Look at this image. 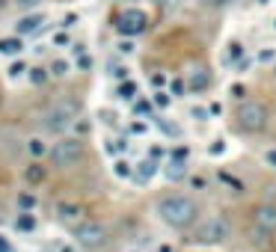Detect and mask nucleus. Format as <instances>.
I'll list each match as a JSON object with an SVG mask.
<instances>
[{
	"mask_svg": "<svg viewBox=\"0 0 276 252\" xmlns=\"http://www.w3.org/2000/svg\"><path fill=\"white\" fill-rule=\"evenodd\" d=\"M155 211L172 229H190L199 220V208H196V202L187 193H166V196H161Z\"/></svg>",
	"mask_w": 276,
	"mask_h": 252,
	"instance_id": "nucleus-1",
	"label": "nucleus"
},
{
	"mask_svg": "<svg viewBox=\"0 0 276 252\" xmlns=\"http://www.w3.org/2000/svg\"><path fill=\"white\" fill-rule=\"evenodd\" d=\"M229 238H232V223L226 214H211L205 220H196L190 232V244H199V247H220Z\"/></svg>",
	"mask_w": 276,
	"mask_h": 252,
	"instance_id": "nucleus-2",
	"label": "nucleus"
},
{
	"mask_svg": "<svg viewBox=\"0 0 276 252\" xmlns=\"http://www.w3.org/2000/svg\"><path fill=\"white\" fill-rule=\"evenodd\" d=\"M77 119H80V101H77V98H59L56 104H51V107L42 113V128L51 131V134H62V131H68Z\"/></svg>",
	"mask_w": 276,
	"mask_h": 252,
	"instance_id": "nucleus-3",
	"label": "nucleus"
},
{
	"mask_svg": "<svg viewBox=\"0 0 276 252\" xmlns=\"http://www.w3.org/2000/svg\"><path fill=\"white\" fill-rule=\"evenodd\" d=\"M268 119H271L268 107L262 101H253V98L250 101H241L238 110H235V128L241 134H262L268 128Z\"/></svg>",
	"mask_w": 276,
	"mask_h": 252,
	"instance_id": "nucleus-4",
	"label": "nucleus"
},
{
	"mask_svg": "<svg viewBox=\"0 0 276 252\" xmlns=\"http://www.w3.org/2000/svg\"><path fill=\"white\" fill-rule=\"evenodd\" d=\"M83 151H86V146H83V137H62V140H56L54 146H51V163L54 166H59V169H68V166H74L80 157H83Z\"/></svg>",
	"mask_w": 276,
	"mask_h": 252,
	"instance_id": "nucleus-5",
	"label": "nucleus"
},
{
	"mask_svg": "<svg viewBox=\"0 0 276 252\" xmlns=\"http://www.w3.org/2000/svg\"><path fill=\"white\" fill-rule=\"evenodd\" d=\"M107 238H110L107 226H101V223H95V220H83V223L74 229V244L83 247V250H101V247L107 244Z\"/></svg>",
	"mask_w": 276,
	"mask_h": 252,
	"instance_id": "nucleus-6",
	"label": "nucleus"
},
{
	"mask_svg": "<svg viewBox=\"0 0 276 252\" xmlns=\"http://www.w3.org/2000/svg\"><path fill=\"white\" fill-rule=\"evenodd\" d=\"M116 30L122 36H140L149 30V15L143 9H122L116 18Z\"/></svg>",
	"mask_w": 276,
	"mask_h": 252,
	"instance_id": "nucleus-7",
	"label": "nucleus"
},
{
	"mask_svg": "<svg viewBox=\"0 0 276 252\" xmlns=\"http://www.w3.org/2000/svg\"><path fill=\"white\" fill-rule=\"evenodd\" d=\"M253 220H256V232L262 238L271 241V235H276V205H259Z\"/></svg>",
	"mask_w": 276,
	"mask_h": 252,
	"instance_id": "nucleus-8",
	"label": "nucleus"
},
{
	"mask_svg": "<svg viewBox=\"0 0 276 252\" xmlns=\"http://www.w3.org/2000/svg\"><path fill=\"white\" fill-rule=\"evenodd\" d=\"M56 220H59L62 226H68V229H77V226L86 220V211H83V205H77V202H59V205H56Z\"/></svg>",
	"mask_w": 276,
	"mask_h": 252,
	"instance_id": "nucleus-9",
	"label": "nucleus"
},
{
	"mask_svg": "<svg viewBox=\"0 0 276 252\" xmlns=\"http://www.w3.org/2000/svg\"><path fill=\"white\" fill-rule=\"evenodd\" d=\"M42 24H45V15H42V12H27L24 18H18L15 33H18V36H33V33L42 30Z\"/></svg>",
	"mask_w": 276,
	"mask_h": 252,
	"instance_id": "nucleus-10",
	"label": "nucleus"
},
{
	"mask_svg": "<svg viewBox=\"0 0 276 252\" xmlns=\"http://www.w3.org/2000/svg\"><path fill=\"white\" fill-rule=\"evenodd\" d=\"M187 86H190V92L202 95V92L211 86V74H208L205 68H193V71H190V77H187Z\"/></svg>",
	"mask_w": 276,
	"mask_h": 252,
	"instance_id": "nucleus-11",
	"label": "nucleus"
},
{
	"mask_svg": "<svg viewBox=\"0 0 276 252\" xmlns=\"http://www.w3.org/2000/svg\"><path fill=\"white\" fill-rule=\"evenodd\" d=\"M164 175H166L169 181H181V178L187 175V160H184V157H169Z\"/></svg>",
	"mask_w": 276,
	"mask_h": 252,
	"instance_id": "nucleus-12",
	"label": "nucleus"
},
{
	"mask_svg": "<svg viewBox=\"0 0 276 252\" xmlns=\"http://www.w3.org/2000/svg\"><path fill=\"white\" fill-rule=\"evenodd\" d=\"M155 175H158V160H155V157L140 160L137 169H134V178H137V181H152Z\"/></svg>",
	"mask_w": 276,
	"mask_h": 252,
	"instance_id": "nucleus-13",
	"label": "nucleus"
},
{
	"mask_svg": "<svg viewBox=\"0 0 276 252\" xmlns=\"http://www.w3.org/2000/svg\"><path fill=\"white\" fill-rule=\"evenodd\" d=\"M24 50V42H21V36L15 33V36H6V39H0V53H6V56H18Z\"/></svg>",
	"mask_w": 276,
	"mask_h": 252,
	"instance_id": "nucleus-14",
	"label": "nucleus"
},
{
	"mask_svg": "<svg viewBox=\"0 0 276 252\" xmlns=\"http://www.w3.org/2000/svg\"><path fill=\"white\" fill-rule=\"evenodd\" d=\"M24 178H27V184H42V181L48 178V169H45L39 160H33V163L24 169Z\"/></svg>",
	"mask_w": 276,
	"mask_h": 252,
	"instance_id": "nucleus-15",
	"label": "nucleus"
},
{
	"mask_svg": "<svg viewBox=\"0 0 276 252\" xmlns=\"http://www.w3.org/2000/svg\"><path fill=\"white\" fill-rule=\"evenodd\" d=\"M27 151H30V157H33V160H42L45 154H51V149L45 146V140H42V137H30V140H27Z\"/></svg>",
	"mask_w": 276,
	"mask_h": 252,
	"instance_id": "nucleus-16",
	"label": "nucleus"
},
{
	"mask_svg": "<svg viewBox=\"0 0 276 252\" xmlns=\"http://www.w3.org/2000/svg\"><path fill=\"white\" fill-rule=\"evenodd\" d=\"M113 172H116V178H134V163L116 160V163H113Z\"/></svg>",
	"mask_w": 276,
	"mask_h": 252,
	"instance_id": "nucleus-17",
	"label": "nucleus"
},
{
	"mask_svg": "<svg viewBox=\"0 0 276 252\" xmlns=\"http://www.w3.org/2000/svg\"><path fill=\"white\" fill-rule=\"evenodd\" d=\"M15 229H21V232H33V229H36V220H33V214H30V211H24V214L15 220Z\"/></svg>",
	"mask_w": 276,
	"mask_h": 252,
	"instance_id": "nucleus-18",
	"label": "nucleus"
},
{
	"mask_svg": "<svg viewBox=\"0 0 276 252\" xmlns=\"http://www.w3.org/2000/svg\"><path fill=\"white\" fill-rule=\"evenodd\" d=\"M68 71H71L68 59H54V62H51V74H54V77H65Z\"/></svg>",
	"mask_w": 276,
	"mask_h": 252,
	"instance_id": "nucleus-19",
	"label": "nucleus"
},
{
	"mask_svg": "<svg viewBox=\"0 0 276 252\" xmlns=\"http://www.w3.org/2000/svg\"><path fill=\"white\" fill-rule=\"evenodd\" d=\"M137 95V83H131V80H125V83H119V98H134Z\"/></svg>",
	"mask_w": 276,
	"mask_h": 252,
	"instance_id": "nucleus-20",
	"label": "nucleus"
},
{
	"mask_svg": "<svg viewBox=\"0 0 276 252\" xmlns=\"http://www.w3.org/2000/svg\"><path fill=\"white\" fill-rule=\"evenodd\" d=\"M48 74H51V68H39V65H36V68H30V80H33V83H45V80H48Z\"/></svg>",
	"mask_w": 276,
	"mask_h": 252,
	"instance_id": "nucleus-21",
	"label": "nucleus"
},
{
	"mask_svg": "<svg viewBox=\"0 0 276 252\" xmlns=\"http://www.w3.org/2000/svg\"><path fill=\"white\" fill-rule=\"evenodd\" d=\"M18 208H21V211H33V208H36V199H33L30 193H21V196H18Z\"/></svg>",
	"mask_w": 276,
	"mask_h": 252,
	"instance_id": "nucleus-22",
	"label": "nucleus"
},
{
	"mask_svg": "<svg viewBox=\"0 0 276 252\" xmlns=\"http://www.w3.org/2000/svg\"><path fill=\"white\" fill-rule=\"evenodd\" d=\"M24 71H30V68H27V62H21V59H18V62H12V65H9V77H21V74H24Z\"/></svg>",
	"mask_w": 276,
	"mask_h": 252,
	"instance_id": "nucleus-23",
	"label": "nucleus"
},
{
	"mask_svg": "<svg viewBox=\"0 0 276 252\" xmlns=\"http://www.w3.org/2000/svg\"><path fill=\"white\" fill-rule=\"evenodd\" d=\"M208 154H211V157H217V154H226V143H223V140H214V143L208 146Z\"/></svg>",
	"mask_w": 276,
	"mask_h": 252,
	"instance_id": "nucleus-24",
	"label": "nucleus"
},
{
	"mask_svg": "<svg viewBox=\"0 0 276 252\" xmlns=\"http://www.w3.org/2000/svg\"><path fill=\"white\" fill-rule=\"evenodd\" d=\"M232 3H238V0H202V6H208V9H226Z\"/></svg>",
	"mask_w": 276,
	"mask_h": 252,
	"instance_id": "nucleus-25",
	"label": "nucleus"
},
{
	"mask_svg": "<svg viewBox=\"0 0 276 252\" xmlns=\"http://www.w3.org/2000/svg\"><path fill=\"white\" fill-rule=\"evenodd\" d=\"M190 116H193L196 122H208V116H211V113H208L205 107H193V110H190Z\"/></svg>",
	"mask_w": 276,
	"mask_h": 252,
	"instance_id": "nucleus-26",
	"label": "nucleus"
},
{
	"mask_svg": "<svg viewBox=\"0 0 276 252\" xmlns=\"http://www.w3.org/2000/svg\"><path fill=\"white\" fill-rule=\"evenodd\" d=\"M39 3H42V0H15V6H18V9H24V12H33Z\"/></svg>",
	"mask_w": 276,
	"mask_h": 252,
	"instance_id": "nucleus-27",
	"label": "nucleus"
},
{
	"mask_svg": "<svg viewBox=\"0 0 276 252\" xmlns=\"http://www.w3.org/2000/svg\"><path fill=\"white\" fill-rule=\"evenodd\" d=\"M262 157H265V163H268L271 169H276V149H268V151H265Z\"/></svg>",
	"mask_w": 276,
	"mask_h": 252,
	"instance_id": "nucleus-28",
	"label": "nucleus"
},
{
	"mask_svg": "<svg viewBox=\"0 0 276 252\" xmlns=\"http://www.w3.org/2000/svg\"><path fill=\"white\" fill-rule=\"evenodd\" d=\"M229 92H232V98H238V101H244V95H247V89H244L241 83H235V86H232Z\"/></svg>",
	"mask_w": 276,
	"mask_h": 252,
	"instance_id": "nucleus-29",
	"label": "nucleus"
},
{
	"mask_svg": "<svg viewBox=\"0 0 276 252\" xmlns=\"http://www.w3.org/2000/svg\"><path fill=\"white\" fill-rule=\"evenodd\" d=\"M113 74H116L119 80H128V65H113Z\"/></svg>",
	"mask_w": 276,
	"mask_h": 252,
	"instance_id": "nucleus-30",
	"label": "nucleus"
},
{
	"mask_svg": "<svg viewBox=\"0 0 276 252\" xmlns=\"http://www.w3.org/2000/svg\"><path fill=\"white\" fill-rule=\"evenodd\" d=\"M155 104H158V107H166V104H169V95H166V92H155Z\"/></svg>",
	"mask_w": 276,
	"mask_h": 252,
	"instance_id": "nucleus-31",
	"label": "nucleus"
},
{
	"mask_svg": "<svg viewBox=\"0 0 276 252\" xmlns=\"http://www.w3.org/2000/svg\"><path fill=\"white\" fill-rule=\"evenodd\" d=\"M137 113H152V101H137Z\"/></svg>",
	"mask_w": 276,
	"mask_h": 252,
	"instance_id": "nucleus-32",
	"label": "nucleus"
},
{
	"mask_svg": "<svg viewBox=\"0 0 276 252\" xmlns=\"http://www.w3.org/2000/svg\"><path fill=\"white\" fill-rule=\"evenodd\" d=\"M119 53H134V45L131 42H119Z\"/></svg>",
	"mask_w": 276,
	"mask_h": 252,
	"instance_id": "nucleus-33",
	"label": "nucleus"
},
{
	"mask_svg": "<svg viewBox=\"0 0 276 252\" xmlns=\"http://www.w3.org/2000/svg\"><path fill=\"white\" fill-rule=\"evenodd\" d=\"M54 42H56V45H68V33H56Z\"/></svg>",
	"mask_w": 276,
	"mask_h": 252,
	"instance_id": "nucleus-34",
	"label": "nucleus"
},
{
	"mask_svg": "<svg viewBox=\"0 0 276 252\" xmlns=\"http://www.w3.org/2000/svg\"><path fill=\"white\" fill-rule=\"evenodd\" d=\"M172 92L181 95V92H184V80H172Z\"/></svg>",
	"mask_w": 276,
	"mask_h": 252,
	"instance_id": "nucleus-35",
	"label": "nucleus"
},
{
	"mask_svg": "<svg viewBox=\"0 0 276 252\" xmlns=\"http://www.w3.org/2000/svg\"><path fill=\"white\" fill-rule=\"evenodd\" d=\"M0 252H12V244H9L3 235H0Z\"/></svg>",
	"mask_w": 276,
	"mask_h": 252,
	"instance_id": "nucleus-36",
	"label": "nucleus"
},
{
	"mask_svg": "<svg viewBox=\"0 0 276 252\" xmlns=\"http://www.w3.org/2000/svg\"><path fill=\"white\" fill-rule=\"evenodd\" d=\"M74 128H77L80 134H89V128H92V125H86V122H74Z\"/></svg>",
	"mask_w": 276,
	"mask_h": 252,
	"instance_id": "nucleus-37",
	"label": "nucleus"
},
{
	"mask_svg": "<svg viewBox=\"0 0 276 252\" xmlns=\"http://www.w3.org/2000/svg\"><path fill=\"white\" fill-rule=\"evenodd\" d=\"M131 131H134V134H146V125H143V122H134Z\"/></svg>",
	"mask_w": 276,
	"mask_h": 252,
	"instance_id": "nucleus-38",
	"label": "nucleus"
},
{
	"mask_svg": "<svg viewBox=\"0 0 276 252\" xmlns=\"http://www.w3.org/2000/svg\"><path fill=\"white\" fill-rule=\"evenodd\" d=\"M80 68H92V59L89 56H80Z\"/></svg>",
	"mask_w": 276,
	"mask_h": 252,
	"instance_id": "nucleus-39",
	"label": "nucleus"
},
{
	"mask_svg": "<svg viewBox=\"0 0 276 252\" xmlns=\"http://www.w3.org/2000/svg\"><path fill=\"white\" fill-rule=\"evenodd\" d=\"M208 113H211V116H217V113H223V107H220V104H211V107H208Z\"/></svg>",
	"mask_w": 276,
	"mask_h": 252,
	"instance_id": "nucleus-40",
	"label": "nucleus"
},
{
	"mask_svg": "<svg viewBox=\"0 0 276 252\" xmlns=\"http://www.w3.org/2000/svg\"><path fill=\"white\" fill-rule=\"evenodd\" d=\"M6 3H9V0H0V12H3V9H6Z\"/></svg>",
	"mask_w": 276,
	"mask_h": 252,
	"instance_id": "nucleus-41",
	"label": "nucleus"
},
{
	"mask_svg": "<svg viewBox=\"0 0 276 252\" xmlns=\"http://www.w3.org/2000/svg\"><path fill=\"white\" fill-rule=\"evenodd\" d=\"M59 252H71V247H59Z\"/></svg>",
	"mask_w": 276,
	"mask_h": 252,
	"instance_id": "nucleus-42",
	"label": "nucleus"
},
{
	"mask_svg": "<svg viewBox=\"0 0 276 252\" xmlns=\"http://www.w3.org/2000/svg\"><path fill=\"white\" fill-rule=\"evenodd\" d=\"M128 252H140V250H128Z\"/></svg>",
	"mask_w": 276,
	"mask_h": 252,
	"instance_id": "nucleus-43",
	"label": "nucleus"
},
{
	"mask_svg": "<svg viewBox=\"0 0 276 252\" xmlns=\"http://www.w3.org/2000/svg\"><path fill=\"white\" fill-rule=\"evenodd\" d=\"M259 3H268V0H259Z\"/></svg>",
	"mask_w": 276,
	"mask_h": 252,
	"instance_id": "nucleus-44",
	"label": "nucleus"
},
{
	"mask_svg": "<svg viewBox=\"0 0 276 252\" xmlns=\"http://www.w3.org/2000/svg\"><path fill=\"white\" fill-rule=\"evenodd\" d=\"M274 71H276V68H274Z\"/></svg>",
	"mask_w": 276,
	"mask_h": 252,
	"instance_id": "nucleus-45",
	"label": "nucleus"
}]
</instances>
